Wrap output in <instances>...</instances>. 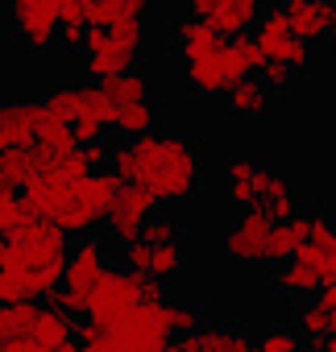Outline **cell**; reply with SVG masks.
<instances>
[{"label": "cell", "instance_id": "obj_1", "mask_svg": "<svg viewBox=\"0 0 336 352\" xmlns=\"http://www.w3.org/2000/svg\"><path fill=\"white\" fill-rule=\"evenodd\" d=\"M108 170L120 183H141L154 204H183L204 187L200 149L179 133H145L108 153Z\"/></svg>", "mask_w": 336, "mask_h": 352}, {"label": "cell", "instance_id": "obj_2", "mask_svg": "<svg viewBox=\"0 0 336 352\" xmlns=\"http://www.w3.org/2000/svg\"><path fill=\"white\" fill-rule=\"evenodd\" d=\"M104 344H112L120 352H162L171 344V319H166V298H162L158 282L141 278L137 307L104 331Z\"/></svg>", "mask_w": 336, "mask_h": 352}, {"label": "cell", "instance_id": "obj_3", "mask_svg": "<svg viewBox=\"0 0 336 352\" xmlns=\"http://www.w3.org/2000/svg\"><path fill=\"white\" fill-rule=\"evenodd\" d=\"M67 261V232L54 228L50 220H25L17 224L13 232L0 236V270L9 274H38V270H50V265H63Z\"/></svg>", "mask_w": 336, "mask_h": 352}, {"label": "cell", "instance_id": "obj_4", "mask_svg": "<svg viewBox=\"0 0 336 352\" xmlns=\"http://www.w3.org/2000/svg\"><path fill=\"white\" fill-rule=\"evenodd\" d=\"M141 50H145V25H141V17H125L112 30H87L79 54L87 63V75L104 83L112 75L133 71L137 58H141Z\"/></svg>", "mask_w": 336, "mask_h": 352}, {"label": "cell", "instance_id": "obj_5", "mask_svg": "<svg viewBox=\"0 0 336 352\" xmlns=\"http://www.w3.org/2000/svg\"><path fill=\"white\" fill-rule=\"evenodd\" d=\"M116 191H120V179H116V174H112V170H96V174H87V179L71 191L67 208H63L50 224L63 228L67 236H83V232H92V228L104 220V212L112 208Z\"/></svg>", "mask_w": 336, "mask_h": 352}, {"label": "cell", "instance_id": "obj_6", "mask_svg": "<svg viewBox=\"0 0 336 352\" xmlns=\"http://www.w3.org/2000/svg\"><path fill=\"white\" fill-rule=\"evenodd\" d=\"M104 270H108V265H104V249H100V241H83V245L63 261V286L54 290L59 311H67V315H83V311H87V298H92V290H96V282H100Z\"/></svg>", "mask_w": 336, "mask_h": 352}, {"label": "cell", "instance_id": "obj_7", "mask_svg": "<svg viewBox=\"0 0 336 352\" xmlns=\"http://www.w3.org/2000/svg\"><path fill=\"white\" fill-rule=\"evenodd\" d=\"M137 298H141V274L104 270L100 282H96V290H92V298H87V311H83V315H87L92 327L108 331L120 315H129V311L137 307Z\"/></svg>", "mask_w": 336, "mask_h": 352}, {"label": "cell", "instance_id": "obj_8", "mask_svg": "<svg viewBox=\"0 0 336 352\" xmlns=\"http://www.w3.org/2000/svg\"><path fill=\"white\" fill-rule=\"evenodd\" d=\"M13 34L25 54H46L59 38V9L54 0H9Z\"/></svg>", "mask_w": 336, "mask_h": 352}, {"label": "cell", "instance_id": "obj_9", "mask_svg": "<svg viewBox=\"0 0 336 352\" xmlns=\"http://www.w3.org/2000/svg\"><path fill=\"white\" fill-rule=\"evenodd\" d=\"M249 38L258 42V50L266 54V63H282V67H291L295 75L311 63V50L291 34V25H286L282 9H274V13L258 17V25H253V34H249Z\"/></svg>", "mask_w": 336, "mask_h": 352}, {"label": "cell", "instance_id": "obj_10", "mask_svg": "<svg viewBox=\"0 0 336 352\" xmlns=\"http://www.w3.org/2000/svg\"><path fill=\"white\" fill-rule=\"evenodd\" d=\"M154 208H158V204H154V195H149L141 183H120L112 208L104 212V228H108V236L120 241V245L137 241V232H141V224L149 220Z\"/></svg>", "mask_w": 336, "mask_h": 352}, {"label": "cell", "instance_id": "obj_11", "mask_svg": "<svg viewBox=\"0 0 336 352\" xmlns=\"http://www.w3.org/2000/svg\"><path fill=\"white\" fill-rule=\"evenodd\" d=\"M125 270L141 274L149 282H171L183 274V241L175 245H145V241H129L125 245Z\"/></svg>", "mask_w": 336, "mask_h": 352}, {"label": "cell", "instance_id": "obj_12", "mask_svg": "<svg viewBox=\"0 0 336 352\" xmlns=\"http://www.w3.org/2000/svg\"><path fill=\"white\" fill-rule=\"evenodd\" d=\"M266 241H270V220L262 208H245V216L229 228L224 253L237 265H262L266 261Z\"/></svg>", "mask_w": 336, "mask_h": 352}, {"label": "cell", "instance_id": "obj_13", "mask_svg": "<svg viewBox=\"0 0 336 352\" xmlns=\"http://www.w3.org/2000/svg\"><path fill=\"white\" fill-rule=\"evenodd\" d=\"M42 116H46L42 100H0V153L30 145L38 137Z\"/></svg>", "mask_w": 336, "mask_h": 352}, {"label": "cell", "instance_id": "obj_14", "mask_svg": "<svg viewBox=\"0 0 336 352\" xmlns=\"http://www.w3.org/2000/svg\"><path fill=\"white\" fill-rule=\"evenodd\" d=\"M42 149L30 141V145H17V149H5L0 153V191H25L34 179H38V170H42Z\"/></svg>", "mask_w": 336, "mask_h": 352}, {"label": "cell", "instance_id": "obj_15", "mask_svg": "<svg viewBox=\"0 0 336 352\" xmlns=\"http://www.w3.org/2000/svg\"><path fill=\"white\" fill-rule=\"evenodd\" d=\"M282 17L291 25V34L311 46V42H324L328 38V0H291V5H282Z\"/></svg>", "mask_w": 336, "mask_h": 352}, {"label": "cell", "instance_id": "obj_16", "mask_svg": "<svg viewBox=\"0 0 336 352\" xmlns=\"http://www.w3.org/2000/svg\"><path fill=\"white\" fill-rule=\"evenodd\" d=\"M258 5L262 0H212V13L204 17L220 38H241L258 25Z\"/></svg>", "mask_w": 336, "mask_h": 352}, {"label": "cell", "instance_id": "obj_17", "mask_svg": "<svg viewBox=\"0 0 336 352\" xmlns=\"http://www.w3.org/2000/svg\"><path fill=\"white\" fill-rule=\"evenodd\" d=\"M220 42H224V38H220L208 21H200V17H183V21L175 25V50H179V58H183V63L208 58Z\"/></svg>", "mask_w": 336, "mask_h": 352}, {"label": "cell", "instance_id": "obj_18", "mask_svg": "<svg viewBox=\"0 0 336 352\" xmlns=\"http://www.w3.org/2000/svg\"><path fill=\"white\" fill-rule=\"evenodd\" d=\"M270 87L258 79V75H249V79H241L237 87H229V108H233V116L237 120H266L270 116Z\"/></svg>", "mask_w": 336, "mask_h": 352}, {"label": "cell", "instance_id": "obj_19", "mask_svg": "<svg viewBox=\"0 0 336 352\" xmlns=\"http://www.w3.org/2000/svg\"><path fill=\"white\" fill-rule=\"evenodd\" d=\"M307 241V216H291L282 224H270V241H266V261L270 265H286L299 245Z\"/></svg>", "mask_w": 336, "mask_h": 352}, {"label": "cell", "instance_id": "obj_20", "mask_svg": "<svg viewBox=\"0 0 336 352\" xmlns=\"http://www.w3.org/2000/svg\"><path fill=\"white\" fill-rule=\"evenodd\" d=\"M224 191L237 208H253L262 195V166L258 162H229L224 170Z\"/></svg>", "mask_w": 336, "mask_h": 352}, {"label": "cell", "instance_id": "obj_21", "mask_svg": "<svg viewBox=\"0 0 336 352\" xmlns=\"http://www.w3.org/2000/svg\"><path fill=\"white\" fill-rule=\"evenodd\" d=\"M291 261L307 265V270H311V278L319 282V290H324V286H332V282H336V236H332V241H303V245H299V253H295Z\"/></svg>", "mask_w": 336, "mask_h": 352}, {"label": "cell", "instance_id": "obj_22", "mask_svg": "<svg viewBox=\"0 0 336 352\" xmlns=\"http://www.w3.org/2000/svg\"><path fill=\"white\" fill-rule=\"evenodd\" d=\"M183 79H187V87H191L196 96H229V79H224V71H220V58H216V50H212L208 58H196V63H187Z\"/></svg>", "mask_w": 336, "mask_h": 352}, {"label": "cell", "instance_id": "obj_23", "mask_svg": "<svg viewBox=\"0 0 336 352\" xmlns=\"http://www.w3.org/2000/svg\"><path fill=\"white\" fill-rule=\"evenodd\" d=\"M154 120H158V112L149 108V100H141V104H120L112 112V124L108 129H116L125 141H137V137L154 133Z\"/></svg>", "mask_w": 336, "mask_h": 352}, {"label": "cell", "instance_id": "obj_24", "mask_svg": "<svg viewBox=\"0 0 336 352\" xmlns=\"http://www.w3.org/2000/svg\"><path fill=\"white\" fill-rule=\"evenodd\" d=\"M38 302L34 298H21V302H9V307H0V344H9V340H21L34 331L38 323Z\"/></svg>", "mask_w": 336, "mask_h": 352}, {"label": "cell", "instance_id": "obj_25", "mask_svg": "<svg viewBox=\"0 0 336 352\" xmlns=\"http://www.w3.org/2000/svg\"><path fill=\"white\" fill-rule=\"evenodd\" d=\"M100 91H104V100H108L112 108H120V104H141V100L149 96V79H145L141 71H125V75L104 79Z\"/></svg>", "mask_w": 336, "mask_h": 352}, {"label": "cell", "instance_id": "obj_26", "mask_svg": "<svg viewBox=\"0 0 336 352\" xmlns=\"http://www.w3.org/2000/svg\"><path fill=\"white\" fill-rule=\"evenodd\" d=\"M274 290L278 294H286V298H307V294H319V282L311 278V270L307 265H299V261H286V265H274Z\"/></svg>", "mask_w": 336, "mask_h": 352}, {"label": "cell", "instance_id": "obj_27", "mask_svg": "<svg viewBox=\"0 0 336 352\" xmlns=\"http://www.w3.org/2000/svg\"><path fill=\"white\" fill-rule=\"evenodd\" d=\"M42 348H59V344H67V340H75V319L67 315V311H38V323H34V331H30Z\"/></svg>", "mask_w": 336, "mask_h": 352}, {"label": "cell", "instance_id": "obj_28", "mask_svg": "<svg viewBox=\"0 0 336 352\" xmlns=\"http://www.w3.org/2000/svg\"><path fill=\"white\" fill-rule=\"evenodd\" d=\"M34 145H38V149L46 153V157L79 149V145H75V137H71V124H63V120H50V116H42V124H38V137H34Z\"/></svg>", "mask_w": 336, "mask_h": 352}, {"label": "cell", "instance_id": "obj_29", "mask_svg": "<svg viewBox=\"0 0 336 352\" xmlns=\"http://www.w3.org/2000/svg\"><path fill=\"white\" fill-rule=\"evenodd\" d=\"M328 311L319 307V302H307V307H299L295 311V336L299 340H311V344H319V340H328Z\"/></svg>", "mask_w": 336, "mask_h": 352}, {"label": "cell", "instance_id": "obj_30", "mask_svg": "<svg viewBox=\"0 0 336 352\" xmlns=\"http://www.w3.org/2000/svg\"><path fill=\"white\" fill-rule=\"evenodd\" d=\"M200 352H258V348L233 327H208L200 331Z\"/></svg>", "mask_w": 336, "mask_h": 352}, {"label": "cell", "instance_id": "obj_31", "mask_svg": "<svg viewBox=\"0 0 336 352\" xmlns=\"http://www.w3.org/2000/svg\"><path fill=\"white\" fill-rule=\"evenodd\" d=\"M125 17H137L125 0H92V9H87V30H112V25H120Z\"/></svg>", "mask_w": 336, "mask_h": 352}, {"label": "cell", "instance_id": "obj_32", "mask_svg": "<svg viewBox=\"0 0 336 352\" xmlns=\"http://www.w3.org/2000/svg\"><path fill=\"white\" fill-rule=\"evenodd\" d=\"M104 120H100V112L96 108H87V112H79L75 120H71V137H75V145L83 149V145H100V137H104Z\"/></svg>", "mask_w": 336, "mask_h": 352}, {"label": "cell", "instance_id": "obj_33", "mask_svg": "<svg viewBox=\"0 0 336 352\" xmlns=\"http://www.w3.org/2000/svg\"><path fill=\"white\" fill-rule=\"evenodd\" d=\"M137 241H145V245H175V241H183L179 236V224L175 220H158V216H149L145 224H141V232H137Z\"/></svg>", "mask_w": 336, "mask_h": 352}, {"label": "cell", "instance_id": "obj_34", "mask_svg": "<svg viewBox=\"0 0 336 352\" xmlns=\"http://www.w3.org/2000/svg\"><path fill=\"white\" fill-rule=\"evenodd\" d=\"M25 220H34V216H30V208L21 204V195L0 191V236L13 232V228H17V224H25Z\"/></svg>", "mask_w": 336, "mask_h": 352}, {"label": "cell", "instance_id": "obj_35", "mask_svg": "<svg viewBox=\"0 0 336 352\" xmlns=\"http://www.w3.org/2000/svg\"><path fill=\"white\" fill-rule=\"evenodd\" d=\"M253 348H258V352H299L303 340L295 336V327H274V331H266L262 344H253Z\"/></svg>", "mask_w": 336, "mask_h": 352}, {"label": "cell", "instance_id": "obj_36", "mask_svg": "<svg viewBox=\"0 0 336 352\" xmlns=\"http://www.w3.org/2000/svg\"><path fill=\"white\" fill-rule=\"evenodd\" d=\"M166 319H171V336H187L200 323L196 307H187V302H166Z\"/></svg>", "mask_w": 336, "mask_h": 352}, {"label": "cell", "instance_id": "obj_37", "mask_svg": "<svg viewBox=\"0 0 336 352\" xmlns=\"http://www.w3.org/2000/svg\"><path fill=\"white\" fill-rule=\"evenodd\" d=\"M25 278H30V274H25ZM25 278H21V274H9V270H0V307L30 298V294H25Z\"/></svg>", "mask_w": 336, "mask_h": 352}, {"label": "cell", "instance_id": "obj_38", "mask_svg": "<svg viewBox=\"0 0 336 352\" xmlns=\"http://www.w3.org/2000/svg\"><path fill=\"white\" fill-rule=\"evenodd\" d=\"M258 79H262L270 91H286V87L295 83V71H291V67H282V63H266V67L258 71Z\"/></svg>", "mask_w": 336, "mask_h": 352}, {"label": "cell", "instance_id": "obj_39", "mask_svg": "<svg viewBox=\"0 0 336 352\" xmlns=\"http://www.w3.org/2000/svg\"><path fill=\"white\" fill-rule=\"evenodd\" d=\"M162 352H200V331H187V336H171Z\"/></svg>", "mask_w": 336, "mask_h": 352}, {"label": "cell", "instance_id": "obj_40", "mask_svg": "<svg viewBox=\"0 0 336 352\" xmlns=\"http://www.w3.org/2000/svg\"><path fill=\"white\" fill-rule=\"evenodd\" d=\"M59 34H63V46H71V50H83V25H59Z\"/></svg>", "mask_w": 336, "mask_h": 352}, {"label": "cell", "instance_id": "obj_41", "mask_svg": "<svg viewBox=\"0 0 336 352\" xmlns=\"http://www.w3.org/2000/svg\"><path fill=\"white\" fill-rule=\"evenodd\" d=\"M315 302L328 311V319H336V282H332V286H324V290L315 294Z\"/></svg>", "mask_w": 336, "mask_h": 352}, {"label": "cell", "instance_id": "obj_42", "mask_svg": "<svg viewBox=\"0 0 336 352\" xmlns=\"http://www.w3.org/2000/svg\"><path fill=\"white\" fill-rule=\"evenodd\" d=\"M328 42H332V50H336V0H328Z\"/></svg>", "mask_w": 336, "mask_h": 352}, {"label": "cell", "instance_id": "obj_43", "mask_svg": "<svg viewBox=\"0 0 336 352\" xmlns=\"http://www.w3.org/2000/svg\"><path fill=\"white\" fill-rule=\"evenodd\" d=\"M125 5H129V9H133V13H137V17H141V13H145V9H149V0H125Z\"/></svg>", "mask_w": 336, "mask_h": 352}, {"label": "cell", "instance_id": "obj_44", "mask_svg": "<svg viewBox=\"0 0 336 352\" xmlns=\"http://www.w3.org/2000/svg\"><path fill=\"white\" fill-rule=\"evenodd\" d=\"M50 352H79V344H75V340H67V344H59V348H50Z\"/></svg>", "mask_w": 336, "mask_h": 352}, {"label": "cell", "instance_id": "obj_45", "mask_svg": "<svg viewBox=\"0 0 336 352\" xmlns=\"http://www.w3.org/2000/svg\"><path fill=\"white\" fill-rule=\"evenodd\" d=\"M319 352H336V340H319Z\"/></svg>", "mask_w": 336, "mask_h": 352}, {"label": "cell", "instance_id": "obj_46", "mask_svg": "<svg viewBox=\"0 0 336 352\" xmlns=\"http://www.w3.org/2000/svg\"><path fill=\"white\" fill-rule=\"evenodd\" d=\"M79 352H104V344H92V348H79Z\"/></svg>", "mask_w": 336, "mask_h": 352}, {"label": "cell", "instance_id": "obj_47", "mask_svg": "<svg viewBox=\"0 0 336 352\" xmlns=\"http://www.w3.org/2000/svg\"><path fill=\"white\" fill-rule=\"evenodd\" d=\"M104 352H120V348H112V344H104Z\"/></svg>", "mask_w": 336, "mask_h": 352}, {"label": "cell", "instance_id": "obj_48", "mask_svg": "<svg viewBox=\"0 0 336 352\" xmlns=\"http://www.w3.org/2000/svg\"><path fill=\"white\" fill-rule=\"evenodd\" d=\"M278 5H291V0H278Z\"/></svg>", "mask_w": 336, "mask_h": 352}, {"label": "cell", "instance_id": "obj_49", "mask_svg": "<svg viewBox=\"0 0 336 352\" xmlns=\"http://www.w3.org/2000/svg\"><path fill=\"white\" fill-rule=\"evenodd\" d=\"M299 352H311V348H299Z\"/></svg>", "mask_w": 336, "mask_h": 352}, {"label": "cell", "instance_id": "obj_50", "mask_svg": "<svg viewBox=\"0 0 336 352\" xmlns=\"http://www.w3.org/2000/svg\"><path fill=\"white\" fill-rule=\"evenodd\" d=\"M332 236H336V228H332Z\"/></svg>", "mask_w": 336, "mask_h": 352}]
</instances>
